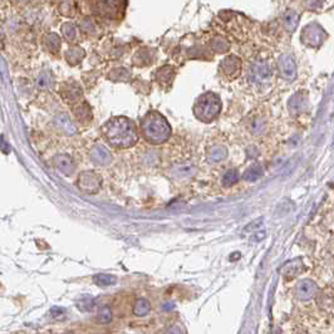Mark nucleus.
<instances>
[{
	"label": "nucleus",
	"mask_w": 334,
	"mask_h": 334,
	"mask_svg": "<svg viewBox=\"0 0 334 334\" xmlns=\"http://www.w3.org/2000/svg\"><path fill=\"white\" fill-rule=\"evenodd\" d=\"M102 133L104 140L114 148H129L138 141L136 123L123 116L107 121L102 127Z\"/></svg>",
	"instance_id": "nucleus-1"
},
{
	"label": "nucleus",
	"mask_w": 334,
	"mask_h": 334,
	"mask_svg": "<svg viewBox=\"0 0 334 334\" xmlns=\"http://www.w3.org/2000/svg\"><path fill=\"white\" fill-rule=\"evenodd\" d=\"M141 132L145 140L151 145H162L171 137L172 129L165 116L158 111H149L142 118Z\"/></svg>",
	"instance_id": "nucleus-2"
},
{
	"label": "nucleus",
	"mask_w": 334,
	"mask_h": 334,
	"mask_svg": "<svg viewBox=\"0 0 334 334\" xmlns=\"http://www.w3.org/2000/svg\"><path fill=\"white\" fill-rule=\"evenodd\" d=\"M223 108V103L219 94L214 92H206L197 97L193 103V116L204 123H210L219 117Z\"/></svg>",
	"instance_id": "nucleus-3"
},
{
	"label": "nucleus",
	"mask_w": 334,
	"mask_h": 334,
	"mask_svg": "<svg viewBox=\"0 0 334 334\" xmlns=\"http://www.w3.org/2000/svg\"><path fill=\"white\" fill-rule=\"evenodd\" d=\"M89 3L94 15L116 21L125 15L127 0H89Z\"/></svg>",
	"instance_id": "nucleus-4"
},
{
	"label": "nucleus",
	"mask_w": 334,
	"mask_h": 334,
	"mask_svg": "<svg viewBox=\"0 0 334 334\" xmlns=\"http://www.w3.org/2000/svg\"><path fill=\"white\" fill-rule=\"evenodd\" d=\"M249 82L254 87H265L270 84L272 79V69L267 61H256L251 64L248 72Z\"/></svg>",
	"instance_id": "nucleus-5"
},
{
	"label": "nucleus",
	"mask_w": 334,
	"mask_h": 334,
	"mask_svg": "<svg viewBox=\"0 0 334 334\" xmlns=\"http://www.w3.org/2000/svg\"><path fill=\"white\" fill-rule=\"evenodd\" d=\"M327 32L322 25L318 23H309L304 29L302 30L300 39L305 47L312 48V49H318L323 45V43L327 39Z\"/></svg>",
	"instance_id": "nucleus-6"
},
{
	"label": "nucleus",
	"mask_w": 334,
	"mask_h": 334,
	"mask_svg": "<svg viewBox=\"0 0 334 334\" xmlns=\"http://www.w3.org/2000/svg\"><path fill=\"white\" fill-rule=\"evenodd\" d=\"M219 72L223 78H226L228 81H234V79L239 78L243 72V62L235 54L225 57L220 63Z\"/></svg>",
	"instance_id": "nucleus-7"
},
{
	"label": "nucleus",
	"mask_w": 334,
	"mask_h": 334,
	"mask_svg": "<svg viewBox=\"0 0 334 334\" xmlns=\"http://www.w3.org/2000/svg\"><path fill=\"white\" fill-rule=\"evenodd\" d=\"M77 186L84 193H96L102 186V177L94 171H85L78 176Z\"/></svg>",
	"instance_id": "nucleus-8"
},
{
	"label": "nucleus",
	"mask_w": 334,
	"mask_h": 334,
	"mask_svg": "<svg viewBox=\"0 0 334 334\" xmlns=\"http://www.w3.org/2000/svg\"><path fill=\"white\" fill-rule=\"evenodd\" d=\"M276 68L280 77L287 82H293L296 78V64L290 54H283L276 61Z\"/></svg>",
	"instance_id": "nucleus-9"
},
{
	"label": "nucleus",
	"mask_w": 334,
	"mask_h": 334,
	"mask_svg": "<svg viewBox=\"0 0 334 334\" xmlns=\"http://www.w3.org/2000/svg\"><path fill=\"white\" fill-rule=\"evenodd\" d=\"M175 76L176 72L175 68H173L172 65H164V67L158 68L155 73H153V81H155L164 91L165 89L168 91V89L172 87V83L173 81H175Z\"/></svg>",
	"instance_id": "nucleus-10"
},
{
	"label": "nucleus",
	"mask_w": 334,
	"mask_h": 334,
	"mask_svg": "<svg viewBox=\"0 0 334 334\" xmlns=\"http://www.w3.org/2000/svg\"><path fill=\"white\" fill-rule=\"evenodd\" d=\"M316 292H318V287L311 279H303L296 284L295 287V296L299 300L307 302L311 300L315 296Z\"/></svg>",
	"instance_id": "nucleus-11"
},
{
	"label": "nucleus",
	"mask_w": 334,
	"mask_h": 334,
	"mask_svg": "<svg viewBox=\"0 0 334 334\" xmlns=\"http://www.w3.org/2000/svg\"><path fill=\"white\" fill-rule=\"evenodd\" d=\"M156 62V50L152 48H141L132 57V64L135 67H149Z\"/></svg>",
	"instance_id": "nucleus-12"
},
{
	"label": "nucleus",
	"mask_w": 334,
	"mask_h": 334,
	"mask_svg": "<svg viewBox=\"0 0 334 334\" xmlns=\"http://www.w3.org/2000/svg\"><path fill=\"white\" fill-rule=\"evenodd\" d=\"M308 108V97L307 93L303 91L294 94L288 102V109L293 116H299L304 113Z\"/></svg>",
	"instance_id": "nucleus-13"
},
{
	"label": "nucleus",
	"mask_w": 334,
	"mask_h": 334,
	"mask_svg": "<svg viewBox=\"0 0 334 334\" xmlns=\"http://www.w3.org/2000/svg\"><path fill=\"white\" fill-rule=\"evenodd\" d=\"M53 165L56 166L57 170L63 175L69 176L74 172L76 165H74L73 158L68 155H57L53 158Z\"/></svg>",
	"instance_id": "nucleus-14"
},
{
	"label": "nucleus",
	"mask_w": 334,
	"mask_h": 334,
	"mask_svg": "<svg viewBox=\"0 0 334 334\" xmlns=\"http://www.w3.org/2000/svg\"><path fill=\"white\" fill-rule=\"evenodd\" d=\"M91 160L98 166H107L112 162V155L102 145H97L91 151Z\"/></svg>",
	"instance_id": "nucleus-15"
},
{
	"label": "nucleus",
	"mask_w": 334,
	"mask_h": 334,
	"mask_svg": "<svg viewBox=\"0 0 334 334\" xmlns=\"http://www.w3.org/2000/svg\"><path fill=\"white\" fill-rule=\"evenodd\" d=\"M196 168L191 164H179L173 166L172 175L176 179H188L195 173Z\"/></svg>",
	"instance_id": "nucleus-16"
},
{
	"label": "nucleus",
	"mask_w": 334,
	"mask_h": 334,
	"mask_svg": "<svg viewBox=\"0 0 334 334\" xmlns=\"http://www.w3.org/2000/svg\"><path fill=\"white\" fill-rule=\"evenodd\" d=\"M228 156V149L223 145H215L208 151V160L212 164L221 162Z\"/></svg>",
	"instance_id": "nucleus-17"
},
{
	"label": "nucleus",
	"mask_w": 334,
	"mask_h": 334,
	"mask_svg": "<svg viewBox=\"0 0 334 334\" xmlns=\"http://www.w3.org/2000/svg\"><path fill=\"white\" fill-rule=\"evenodd\" d=\"M299 19H300V15H299L298 12H295V10H293V9L287 10L284 17H283V21H284L285 29H287L289 33H293L294 30H295L296 26H298Z\"/></svg>",
	"instance_id": "nucleus-18"
},
{
	"label": "nucleus",
	"mask_w": 334,
	"mask_h": 334,
	"mask_svg": "<svg viewBox=\"0 0 334 334\" xmlns=\"http://www.w3.org/2000/svg\"><path fill=\"white\" fill-rule=\"evenodd\" d=\"M73 113L77 120L82 123H89L92 121V117H93L91 107L87 103H81V104L77 105Z\"/></svg>",
	"instance_id": "nucleus-19"
},
{
	"label": "nucleus",
	"mask_w": 334,
	"mask_h": 334,
	"mask_svg": "<svg viewBox=\"0 0 334 334\" xmlns=\"http://www.w3.org/2000/svg\"><path fill=\"white\" fill-rule=\"evenodd\" d=\"M62 94H63V97H64L65 101H68V102H77L82 97V89H81V87L77 83H70L69 87L65 84V89L63 88Z\"/></svg>",
	"instance_id": "nucleus-20"
},
{
	"label": "nucleus",
	"mask_w": 334,
	"mask_h": 334,
	"mask_svg": "<svg viewBox=\"0 0 334 334\" xmlns=\"http://www.w3.org/2000/svg\"><path fill=\"white\" fill-rule=\"evenodd\" d=\"M132 73L131 70L127 69L125 67H120V68H113L111 70V73L108 74V78L113 82H128L131 79Z\"/></svg>",
	"instance_id": "nucleus-21"
},
{
	"label": "nucleus",
	"mask_w": 334,
	"mask_h": 334,
	"mask_svg": "<svg viewBox=\"0 0 334 334\" xmlns=\"http://www.w3.org/2000/svg\"><path fill=\"white\" fill-rule=\"evenodd\" d=\"M303 270H304L303 264H300L299 260H294L290 261V263H288L287 265H285L284 269H283V274H284V276H287V278H294V276L299 275Z\"/></svg>",
	"instance_id": "nucleus-22"
},
{
	"label": "nucleus",
	"mask_w": 334,
	"mask_h": 334,
	"mask_svg": "<svg viewBox=\"0 0 334 334\" xmlns=\"http://www.w3.org/2000/svg\"><path fill=\"white\" fill-rule=\"evenodd\" d=\"M151 312V304L147 299L138 298L135 302V307H133V314L137 316H145Z\"/></svg>",
	"instance_id": "nucleus-23"
},
{
	"label": "nucleus",
	"mask_w": 334,
	"mask_h": 334,
	"mask_svg": "<svg viewBox=\"0 0 334 334\" xmlns=\"http://www.w3.org/2000/svg\"><path fill=\"white\" fill-rule=\"evenodd\" d=\"M211 49L215 53H225L230 49V42L223 37H216L211 41Z\"/></svg>",
	"instance_id": "nucleus-24"
},
{
	"label": "nucleus",
	"mask_w": 334,
	"mask_h": 334,
	"mask_svg": "<svg viewBox=\"0 0 334 334\" xmlns=\"http://www.w3.org/2000/svg\"><path fill=\"white\" fill-rule=\"evenodd\" d=\"M261 175H263V168H261V166H259V165H252V166H250L248 170L244 172V180L248 182H254L256 181V180H259L261 177Z\"/></svg>",
	"instance_id": "nucleus-25"
},
{
	"label": "nucleus",
	"mask_w": 334,
	"mask_h": 334,
	"mask_svg": "<svg viewBox=\"0 0 334 334\" xmlns=\"http://www.w3.org/2000/svg\"><path fill=\"white\" fill-rule=\"evenodd\" d=\"M94 284L100 285V287H109V285L116 284V276L111 275V274H97L93 276Z\"/></svg>",
	"instance_id": "nucleus-26"
},
{
	"label": "nucleus",
	"mask_w": 334,
	"mask_h": 334,
	"mask_svg": "<svg viewBox=\"0 0 334 334\" xmlns=\"http://www.w3.org/2000/svg\"><path fill=\"white\" fill-rule=\"evenodd\" d=\"M77 307L81 312H91L94 307V299L89 295H84L77 302Z\"/></svg>",
	"instance_id": "nucleus-27"
},
{
	"label": "nucleus",
	"mask_w": 334,
	"mask_h": 334,
	"mask_svg": "<svg viewBox=\"0 0 334 334\" xmlns=\"http://www.w3.org/2000/svg\"><path fill=\"white\" fill-rule=\"evenodd\" d=\"M249 129L251 132L252 135H261L264 131H265V122H264L263 118L256 117L250 122L249 125Z\"/></svg>",
	"instance_id": "nucleus-28"
},
{
	"label": "nucleus",
	"mask_w": 334,
	"mask_h": 334,
	"mask_svg": "<svg viewBox=\"0 0 334 334\" xmlns=\"http://www.w3.org/2000/svg\"><path fill=\"white\" fill-rule=\"evenodd\" d=\"M84 54L85 53L83 52L82 48H72V49L67 53V58L72 64H77V63H79V62L82 61Z\"/></svg>",
	"instance_id": "nucleus-29"
},
{
	"label": "nucleus",
	"mask_w": 334,
	"mask_h": 334,
	"mask_svg": "<svg viewBox=\"0 0 334 334\" xmlns=\"http://www.w3.org/2000/svg\"><path fill=\"white\" fill-rule=\"evenodd\" d=\"M97 319H98L100 323H102V324H108L112 320L111 308H109L108 305L101 308L100 311H98V314H97Z\"/></svg>",
	"instance_id": "nucleus-30"
},
{
	"label": "nucleus",
	"mask_w": 334,
	"mask_h": 334,
	"mask_svg": "<svg viewBox=\"0 0 334 334\" xmlns=\"http://www.w3.org/2000/svg\"><path fill=\"white\" fill-rule=\"evenodd\" d=\"M237 180H239V173H237L236 170H229L228 172L224 175L223 177V184L225 186H232L234 184H236Z\"/></svg>",
	"instance_id": "nucleus-31"
},
{
	"label": "nucleus",
	"mask_w": 334,
	"mask_h": 334,
	"mask_svg": "<svg viewBox=\"0 0 334 334\" xmlns=\"http://www.w3.org/2000/svg\"><path fill=\"white\" fill-rule=\"evenodd\" d=\"M63 33H64V35L68 38V41H72L76 37V28L72 24H65L63 26Z\"/></svg>",
	"instance_id": "nucleus-32"
},
{
	"label": "nucleus",
	"mask_w": 334,
	"mask_h": 334,
	"mask_svg": "<svg viewBox=\"0 0 334 334\" xmlns=\"http://www.w3.org/2000/svg\"><path fill=\"white\" fill-rule=\"evenodd\" d=\"M166 334H182V332L177 327H171V328L167 329Z\"/></svg>",
	"instance_id": "nucleus-33"
},
{
	"label": "nucleus",
	"mask_w": 334,
	"mask_h": 334,
	"mask_svg": "<svg viewBox=\"0 0 334 334\" xmlns=\"http://www.w3.org/2000/svg\"><path fill=\"white\" fill-rule=\"evenodd\" d=\"M173 308H175V304H173V303H165V304L164 305H162V309H164V311H166V312H168V311H171V309H173Z\"/></svg>",
	"instance_id": "nucleus-34"
},
{
	"label": "nucleus",
	"mask_w": 334,
	"mask_h": 334,
	"mask_svg": "<svg viewBox=\"0 0 334 334\" xmlns=\"http://www.w3.org/2000/svg\"><path fill=\"white\" fill-rule=\"evenodd\" d=\"M265 237V231H259L255 234V240H261V239H264Z\"/></svg>",
	"instance_id": "nucleus-35"
},
{
	"label": "nucleus",
	"mask_w": 334,
	"mask_h": 334,
	"mask_svg": "<svg viewBox=\"0 0 334 334\" xmlns=\"http://www.w3.org/2000/svg\"><path fill=\"white\" fill-rule=\"evenodd\" d=\"M234 254H236V255H231V256H230V260H234V259L240 258V254H239V252H234Z\"/></svg>",
	"instance_id": "nucleus-36"
}]
</instances>
